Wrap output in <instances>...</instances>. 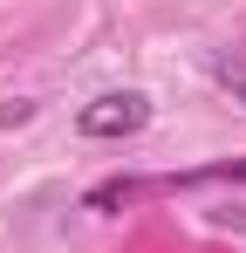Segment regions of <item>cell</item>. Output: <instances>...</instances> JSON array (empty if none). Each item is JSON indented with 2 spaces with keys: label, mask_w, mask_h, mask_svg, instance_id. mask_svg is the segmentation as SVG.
<instances>
[{
  "label": "cell",
  "mask_w": 246,
  "mask_h": 253,
  "mask_svg": "<svg viewBox=\"0 0 246 253\" xmlns=\"http://www.w3.org/2000/svg\"><path fill=\"white\" fill-rule=\"evenodd\" d=\"M144 124H151V96H144V89H110V96H96V103L76 110V130L96 137V144H110V137H137Z\"/></svg>",
  "instance_id": "1"
},
{
  "label": "cell",
  "mask_w": 246,
  "mask_h": 253,
  "mask_svg": "<svg viewBox=\"0 0 246 253\" xmlns=\"http://www.w3.org/2000/svg\"><path fill=\"white\" fill-rule=\"evenodd\" d=\"M219 83H226V89H233V96L246 103V69H233V62H219Z\"/></svg>",
  "instance_id": "2"
}]
</instances>
